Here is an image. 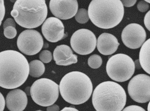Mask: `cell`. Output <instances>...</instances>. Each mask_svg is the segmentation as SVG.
Listing matches in <instances>:
<instances>
[{"instance_id": "cell-1", "label": "cell", "mask_w": 150, "mask_h": 111, "mask_svg": "<svg viewBox=\"0 0 150 111\" xmlns=\"http://www.w3.org/2000/svg\"><path fill=\"white\" fill-rule=\"evenodd\" d=\"M29 74L28 62L22 54L13 50L0 52V87L6 89L18 88Z\"/></svg>"}, {"instance_id": "cell-2", "label": "cell", "mask_w": 150, "mask_h": 111, "mask_svg": "<svg viewBox=\"0 0 150 111\" xmlns=\"http://www.w3.org/2000/svg\"><path fill=\"white\" fill-rule=\"evenodd\" d=\"M59 87L63 99L75 105L87 102L93 91V85L89 77L79 71L66 74L61 79Z\"/></svg>"}, {"instance_id": "cell-3", "label": "cell", "mask_w": 150, "mask_h": 111, "mask_svg": "<svg viewBox=\"0 0 150 111\" xmlns=\"http://www.w3.org/2000/svg\"><path fill=\"white\" fill-rule=\"evenodd\" d=\"M88 13L94 24L100 28L109 29L122 21L124 8L120 0H93L88 7Z\"/></svg>"}, {"instance_id": "cell-4", "label": "cell", "mask_w": 150, "mask_h": 111, "mask_svg": "<svg viewBox=\"0 0 150 111\" xmlns=\"http://www.w3.org/2000/svg\"><path fill=\"white\" fill-rule=\"evenodd\" d=\"M127 94L118 83L107 81L94 90L92 102L97 111H122L126 105Z\"/></svg>"}, {"instance_id": "cell-5", "label": "cell", "mask_w": 150, "mask_h": 111, "mask_svg": "<svg viewBox=\"0 0 150 111\" xmlns=\"http://www.w3.org/2000/svg\"><path fill=\"white\" fill-rule=\"evenodd\" d=\"M11 15L20 26L27 29L37 28L47 18V8L45 0H17Z\"/></svg>"}, {"instance_id": "cell-6", "label": "cell", "mask_w": 150, "mask_h": 111, "mask_svg": "<svg viewBox=\"0 0 150 111\" xmlns=\"http://www.w3.org/2000/svg\"><path fill=\"white\" fill-rule=\"evenodd\" d=\"M135 65L132 59L124 54L120 53L109 59L106 71L109 77L116 82H126L134 73Z\"/></svg>"}, {"instance_id": "cell-7", "label": "cell", "mask_w": 150, "mask_h": 111, "mask_svg": "<svg viewBox=\"0 0 150 111\" xmlns=\"http://www.w3.org/2000/svg\"><path fill=\"white\" fill-rule=\"evenodd\" d=\"M30 95L34 102L38 105L50 106L58 99L59 86L51 80L41 78L34 82L30 87Z\"/></svg>"}, {"instance_id": "cell-8", "label": "cell", "mask_w": 150, "mask_h": 111, "mask_svg": "<svg viewBox=\"0 0 150 111\" xmlns=\"http://www.w3.org/2000/svg\"><path fill=\"white\" fill-rule=\"evenodd\" d=\"M71 45L72 49L78 54H90L96 49L97 38L93 32L89 30H78L71 37Z\"/></svg>"}, {"instance_id": "cell-9", "label": "cell", "mask_w": 150, "mask_h": 111, "mask_svg": "<svg viewBox=\"0 0 150 111\" xmlns=\"http://www.w3.org/2000/svg\"><path fill=\"white\" fill-rule=\"evenodd\" d=\"M129 94L132 100L140 103H145L150 99V77L144 74L133 77L128 85Z\"/></svg>"}, {"instance_id": "cell-10", "label": "cell", "mask_w": 150, "mask_h": 111, "mask_svg": "<svg viewBox=\"0 0 150 111\" xmlns=\"http://www.w3.org/2000/svg\"><path fill=\"white\" fill-rule=\"evenodd\" d=\"M44 44L43 38L37 31L26 30L20 34L17 40L19 50L27 55L37 54L41 51Z\"/></svg>"}, {"instance_id": "cell-11", "label": "cell", "mask_w": 150, "mask_h": 111, "mask_svg": "<svg viewBox=\"0 0 150 111\" xmlns=\"http://www.w3.org/2000/svg\"><path fill=\"white\" fill-rule=\"evenodd\" d=\"M146 38L145 30L138 24H130L122 31V42L126 47L131 49L140 48L145 41Z\"/></svg>"}, {"instance_id": "cell-12", "label": "cell", "mask_w": 150, "mask_h": 111, "mask_svg": "<svg viewBox=\"0 0 150 111\" xmlns=\"http://www.w3.org/2000/svg\"><path fill=\"white\" fill-rule=\"evenodd\" d=\"M50 10L56 17L61 20L69 19L77 13L78 3L76 0H51Z\"/></svg>"}, {"instance_id": "cell-13", "label": "cell", "mask_w": 150, "mask_h": 111, "mask_svg": "<svg viewBox=\"0 0 150 111\" xmlns=\"http://www.w3.org/2000/svg\"><path fill=\"white\" fill-rule=\"evenodd\" d=\"M42 30L44 36L50 42H57L66 36L63 23L56 17L47 19L42 26Z\"/></svg>"}, {"instance_id": "cell-14", "label": "cell", "mask_w": 150, "mask_h": 111, "mask_svg": "<svg viewBox=\"0 0 150 111\" xmlns=\"http://www.w3.org/2000/svg\"><path fill=\"white\" fill-rule=\"evenodd\" d=\"M27 95L22 90H13L6 96V106L10 111H23L27 107Z\"/></svg>"}, {"instance_id": "cell-15", "label": "cell", "mask_w": 150, "mask_h": 111, "mask_svg": "<svg viewBox=\"0 0 150 111\" xmlns=\"http://www.w3.org/2000/svg\"><path fill=\"white\" fill-rule=\"evenodd\" d=\"M54 59L57 65L67 66L77 62V57L73 54L69 46L65 45L57 46L53 52Z\"/></svg>"}, {"instance_id": "cell-16", "label": "cell", "mask_w": 150, "mask_h": 111, "mask_svg": "<svg viewBox=\"0 0 150 111\" xmlns=\"http://www.w3.org/2000/svg\"><path fill=\"white\" fill-rule=\"evenodd\" d=\"M119 45L117 38L110 34H102L97 40V49L104 55H110L115 53Z\"/></svg>"}, {"instance_id": "cell-17", "label": "cell", "mask_w": 150, "mask_h": 111, "mask_svg": "<svg viewBox=\"0 0 150 111\" xmlns=\"http://www.w3.org/2000/svg\"><path fill=\"white\" fill-rule=\"evenodd\" d=\"M150 38L146 41L140 51L139 60L142 68L150 74Z\"/></svg>"}, {"instance_id": "cell-18", "label": "cell", "mask_w": 150, "mask_h": 111, "mask_svg": "<svg viewBox=\"0 0 150 111\" xmlns=\"http://www.w3.org/2000/svg\"><path fill=\"white\" fill-rule=\"evenodd\" d=\"M29 75L31 77L38 78L43 75L45 68L44 64L41 61L35 60L30 62Z\"/></svg>"}, {"instance_id": "cell-19", "label": "cell", "mask_w": 150, "mask_h": 111, "mask_svg": "<svg viewBox=\"0 0 150 111\" xmlns=\"http://www.w3.org/2000/svg\"><path fill=\"white\" fill-rule=\"evenodd\" d=\"M75 15L76 21L79 23H86L89 20L88 11L85 8H80Z\"/></svg>"}, {"instance_id": "cell-20", "label": "cell", "mask_w": 150, "mask_h": 111, "mask_svg": "<svg viewBox=\"0 0 150 111\" xmlns=\"http://www.w3.org/2000/svg\"><path fill=\"white\" fill-rule=\"evenodd\" d=\"M88 64L89 66L93 69L99 68L102 65V59L100 56L97 54H93L88 59Z\"/></svg>"}, {"instance_id": "cell-21", "label": "cell", "mask_w": 150, "mask_h": 111, "mask_svg": "<svg viewBox=\"0 0 150 111\" xmlns=\"http://www.w3.org/2000/svg\"><path fill=\"white\" fill-rule=\"evenodd\" d=\"M4 36L6 38L8 39H12L17 35V31L16 30V27L8 26L4 28Z\"/></svg>"}, {"instance_id": "cell-22", "label": "cell", "mask_w": 150, "mask_h": 111, "mask_svg": "<svg viewBox=\"0 0 150 111\" xmlns=\"http://www.w3.org/2000/svg\"><path fill=\"white\" fill-rule=\"evenodd\" d=\"M39 58L40 60L43 63H49L52 60V53L49 51L45 50L40 54Z\"/></svg>"}, {"instance_id": "cell-23", "label": "cell", "mask_w": 150, "mask_h": 111, "mask_svg": "<svg viewBox=\"0 0 150 111\" xmlns=\"http://www.w3.org/2000/svg\"><path fill=\"white\" fill-rule=\"evenodd\" d=\"M137 7L140 12H144L148 10L149 5L145 1H141L139 2Z\"/></svg>"}, {"instance_id": "cell-24", "label": "cell", "mask_w": 150, "mask_h": 111, "mask_svg": "<svg viewBox=\"0 0 150 111\" xmlns=\"http://www.w3.org/2000/svg\"><path fill=\"white\" fill-rule=\"evenodd\" d=\"M5 12H6V10H5L4 1L3 0H0V26L4 18Z\"/></svg>"}, {"instance_id": "cell-25", "label": "cell", "mask_w": 150, "mask_h": 111, "mask_svg": "<svg viewBox=\"0 0 150 111\" xmlns=\"http://www.w3.org/2000/svg\"><path fill=\"white\" fill-rule=\"evenodd\" d=\"M122 111H146L141 107L136 105L129 106Z\"/></svg>"}, {"instance_id": "cell-26", "label": "cell", "mask_w": 150, "mask_h": 111, "mask_svg": "<svg viewBox=\"0 0 150 111\" xmlns=\"http://www.w3.org/2000/svg\"><path fill=\"white\" fill-rule=\"evenodd\" d=\"M8 26H13V27H16V25L14 21L12 18H8L5 21L4 23V28H5V27H8Z\"/></svg>"}, {"instance_id": "cell-27", "label": "cell", "mask_w": 150, "mask_h": 111, "mask_svg": "<svg viewBox=\"0 0 150 111\" xmlns=\"http://www.w3.org/2000/svg\"><path fill=\"white\" fill-rule=\"evenodd\" d=\"M144 23L146 28L150 31V11L146 13L144 17Z\"/></svg>"}, {"instance_id": "cell-28", "label": "cell", "mask_w": 150, "mask_h": 111, "mask_svg": "<svg viewBox=\"0 0 150 111\" xmlns=\"http://www.w3.org/2000/svg\"><path fill=\"white\" fill-rule=\"evenodd\" d=\"M6 102L2 94L0 92V111H3L4 110Z\"/></svg>"}, {"instance_id": "cell-29", "label": "cell", "mask_w": 150, "mask_h": 111, "mask_svg": "<svg viewBox=\"0 0 150 111\" xmlns=\"http://www.w3.org/2000/svg\"><path fill=\"white\" fill-rule=\"evenodd\" d=\"M122 5L126 7H131L135 4L137 1H122Z\"/></svg>"}, {"instance_id": "cell-30", "label": "cell", "mask_w": 150, "mask_h": 111, "mask_svg": "<svg viewBox=\"0 0 150 111\" xmlns=\"http://www.w3.org/2000/svg\"><path fill=\"white\" fill-rule=\"evenodd\" d=\"M59 107L56 104H53L47 107V111H59Z\"/></svg>"}, {"instance_id": "cell-31", "label": "cell", "mask_w": 150, "mask_h": 111, "mask_svg": "<svg viewBox=\"0 0 150 111\" xmlns=\"http://www.w3.org/2000/svg\"><path fill=\"white\" fill-rule=\"evenodd\" d=\"M61 111H79L76 108L72 107H66Z\"/></svg>"}, {"instance_id": "cell-32", "label": "cell", "mask_w": 150, "mask_h": 111, "mask_svg": "<svg viewBox=\"0 0 150 111\" xmlns=\"http://www.w3.org/2000/svg\"><path fill=\"white\" fill-rule=\"evenodd\" d=\"M25 93L27 95H30V88L29 87H27L25 89Z\"/></svg>"}, {"instance_id": "cell-33", "label": "cell", "mask_w": 150, "mask_h": 111, "mask_svg": "<svg viewBox=\"0 0 150 111\" xmlns=\"http://www.w3.org/2000/svg\"><path fill=\"white\" fill-rule=\"evenodd\" d=\"M149 104L150 103H149L148 107H147V110H148V111H149Z\"/></svg>"}, {"instance_id": "cell-34", "label": "cell", "mask_w": 150, "mask_h": 111, "mask_svg": "<svg viewBox=\"0 0 150 111\" xmlns=\"http://www.w3.org/2000/svg\"><path fill=\"white\" fill-rule=\"evenodd\" d=\"M146 1L147 3V2H148L149 3H150V1Z\"/></svg>"}, {"instance_id": "cell-35", "label": "cell", "mask_w": 150, "mask_h": 111, "mask_svg": "<svg viewBox=\"0 0 150 111\" xmlns=\"http://www.w3.org/2000/svg\"><path fill=\"white\" fill-rule=\"evenodd\" d=\"M42 111V110H37V111Z\"/></svg>"}, {"instance_id": "cell-36", "label": "cell", "mask_w": 150, "mask_h": 111, "mask_svg": "<svg viewBox=\"0 0 150 111\" xmlns=\"http://www.w3.org/2000/svg\"></svg>"}]
</instances>
